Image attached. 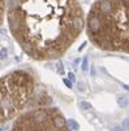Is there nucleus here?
Instances as JSON below:
<instances>
[{
  "mask_svg": "<svg viewBox=\"0 0 129 131\" xmlns=\"http://www.w3.org/2000/svg\"><path fill=\"white\" fill-rule=\"evenodd\" d=\"M5 20L21 49L36 61L60 59L86 27L80 0H7Z\"/></svg>",
  "mask_w": 129,
  "mask_h": 131,
  "instance_id": "1",
  "label": "nucleus"
},
{
  "mask_svg": "<svg viewBox=\"0 0 129 131\" xmlns=\"http://www.w3.org/2000/svg\"><path fill=\"white\" fill-rule=\"evenodd\" d=\"M85 30L97 48L129 54V0H95Z\"/></svg>",
  "mask_w": 129,
  "mask_h": 131,
  "instance_id": "2",
  "label": "nucleus"
},
{
  "mask_svg": "<svg viewBox=\"0 0 129 131\" xmlns=\"http://www.w3.org/2000/svg\"><path fill=\"white\" fill-rule=\"evenodd\" d=\"M35 86V75L29 69H16L0 79V123L24 109Z\"/></svg>",
  "mask_w": 129,
  "mask_h": 131,
  "instance_id": "3",
  "label": "nucleus"
},
{
  "mask_svg": "<svg viewBox=\"0 0 129 131\" xmlns=\"http://www.w3.org/2000/svg\"><path fill=\"white\" fill-rule=\"evenodd\" d=\"M5 2L7 0H0V26L5 20Z\"/></svg>",
  "mask_w": 129,
  "mask_h": 131,
  "instance_id": "4",
  "label": "nucleus"
},
{
  "mask_svg": "<svg viewBox=\"0 0 129 131\" xmlns=\"http://www.w3.org/2000/svg\"><path fill=\"white\" fill-rule=\"evenodd\" d=\"M67 125H68V128L72 130V131H78L80 130V125L76 119H73V118H69L67 119Z\"/></svg>",
  "mask_w": 129,
  "mask_h": 131,
  "instance_id": "5",
  "label": "nucleus"
},
{
  "mask_svg": "<svg viewBox=\"0 0 129 131\" xmlns=\"http://www.w3.org/2000/svg\"><path fill=\"white\" fill-rule=\"evenodd\" d=\"M117 104L120 105V108H126L128 104H129V101H128V99H126L125 96H120V97L117 99Z\"/></svg>",
  "mask_w": 129,
  "mask_h": 131,
  "instance_id": "6",
  "label": "nucleus"
},
{
  "mask_svg": "<svg viewBox=\"0 0 129 131\" xmlns=\"http://www.w3.org/2000/svg\"><path fill=\"white\" fill-rule=\"evenodd\" d=\"M7 57H8V51H7V48H2V49H0V61L7 60Z\"/></svg>",
  "mask_w": 129,
  "mask_h": 131,
  "instance_id": "7",
  "label": "nucleus"
},
{
  "mask_svg": "<svg viewBox=\"0 0 129 131\" xmlns=\"http://www.w3.org/2000/svg\"><path fill=\"white\" fill-rule=\"evenodd\" d=\"M80 106H81L82 109L87 110V109H90V108H91V104H89L87 101H81V103H80Z\"/></svg>",
  "mask_w": 129,
  "mask_h": 131,
  "instance_id": "8",
  "label": "nucleus"
},
{
  "mask_svg": "<svg viewBox=\"0 0 129 131\" xmlns=\"http://www.w3.org/2000/svg\"><path fill=\"white\" fill-rule=\"evenodd\" d=\"M87 69H89V64H87V57H85V59H84V61H82V70H84V71H87Z\"/></svg>",
  "mask_w": 129,
  "mask_h": 131,
  "instance_id": "9",
  "label": "nucleus"
},
{
  "mask_svg": "<svg viewBox=\"0 0 129 131\" xmlns=\"http://www.w3.org/2000/svg\"><path fill=\"white\" fill-rule=\"evenodd\" d=\"M125 130H129V118H125L124 121H123V125H121Z\"/></svg>",
  "mask_w": 129,
  "mask_h": 131,
  "instance_id": "10",
  "label": "nucleus"
},
{
  "mask_svg": "<svg viewBox=\"0 0 129 131\" xmlns=\"http://www.w3.org/2000/svg\"><path fill=\"white\" fill-rule=\"evenodd\" d=\"M112 131H125V128H124L123 126H115V127L112 128Z\"/></svg>",
  "mask_w": 129,
  "mask_h": 131,
  "instance_id": "11",
  "label": "nucleus"
},
{
  "mask_svg": "<svg viewBox=\"0 0 129 131\" xmlns=\"http://www.w3.org/2000/svg\"><path fill=\"white\" fill-rule=\"evenodd\" d=\"M68 77H69V79H70V81L75 82V79H76V78H75V74H73V73H69V74H68Z\"/></svg>",
  "mask_w": 129,
  "mask_h": 131,
  "instance_id": "12",
  "label": "nucleus"
},
{
  "mask_svg": "<svg viewBox=\"0 0 129 131\" xmlns=\"http://www.w3.org/2000/svg\"><path fill=\"white\" fill-rule=\"evenodd\" d=\"M64 83H65V84H67L69 88L72 87V83H70V81H68V79H64Z\"/></svg>",
  "mask_w": 129,
  "mask_h": 131,
  "instance_id": "13",
  "label": "nucleus"
},
{
  "mask_svg": "<svg viewBox=\"0 0 129 131\" xmlns=\"http://www.w3.org/2000/svg\"><path fill=\"white\" fill-rule=\"evenodd\" d=\"M0 131H3V128H0Z\"/></svg>",
  "mask_w": 129,
  "mask_h": 131,
  "instance_id": "14",
  "label": "nucleus"
}]
</instances>
